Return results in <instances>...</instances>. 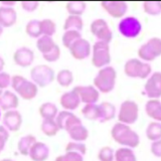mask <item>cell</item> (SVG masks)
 <instances>
[{
	"instance_id": "obj_1",
	"label": "cell",
	"mask_w": 161,
	"mask_h": 161,
	"mask_svg": "<svg viewBox=\"0 0 161 161\" xmlns=\"http://www.w3.org/2000/svg\"><path fill=\"white\" fill-rule=\"evenodd\" d=\"M111 136L118 144L127 146L129 148L137 147L140 143L139 135L132 130L128 125L122 123H116L112 130H111Z\"/></svg>"
},
{
	"instance_id": "obj_2",
	"label": "cell",
	"mask_w": 161,
	"mask_h": 161,
	"mask_svg": "<svg viewBox=\"0 0 161 161\" xmlns=\"http://www.w3.org/2000/svg\"><path fill=\"white\" fill-rule=\"evenodd\" d=\"M116 78H117V73L113 67H104L100 69L98 75L94 79V87L97 89L98 92L107 94L112 92L115 88Z\"/></svg>"
},
{
	"instance_id": "obj_3",
	"label": "cell",
	"mask_w": 161,
	"mask_h": 161,
	"mask_svg": "<svg viewBox=\"0 0 161 161\" xmlns=\"http://www.w3.org/2000/svg\"><path fill=\"white\" fill-rule=\"evenodd\" d=\"M11 87L16 94L23 100L30 101L36 97L38 87L33 82H30L22 75H15L11 78Z\"/></svg>"
},
{
	"instance_id": "obj_4",
	"label": "cell",
	"mask_w": 161,
	"mask_h": 161,
	"mask_svg": "<svg viewBox=\"0 0 161 161\" xmlns=\"http://www.w3.org/2000/svg\"><path fill=\"white\" fill-rule=\"evenodd\" d=\"M30 77L33 83L40 88H44L54 80V70L47 64L35 65L30 70Z\"/></svg>"
},
{
	"instance_id": "obj_5",
	"label": "cell",
	"mask_w": 161,
	"mask_h": 161,
	"mask_svg": "<svg viewBox=\"0 0 161 161\" xmlns=\"http://www.w3.org/2000/svg\"><path fill=\"white\" fill-rule=\"evenodd\" d=\"M124 73L129 78L146 79L151 74V67L138 58H130L124 65Z\"/></svg>"
},
{
	"instance_id": "obj_6",
	"label": "cell",
	"mask_w": 161,
	"mask_h": 161,
	"mask_svg": "<svg viewBox=\"0 0 161 161\" xmlns=\"http://www.w3.org/2000/svg\"><path fill=\"white\" fill-rule=\"evenodd\" d=\"M92 64L95 68L102 69L104 67H107V64L111 63L109 43L105 42H95L92 47Z\"/></svg>"
},
{
	"instance_id": "obj_7",
	"label": "cell",
	"mask_w": 161,
	"mask_h": 161,
	"mask_svg": "<svg viewBox=\"0 0 161 161\" xmlns=\"http://www.w3.org/2000/svg\"><path fill=\"white\" fill-rule=\"evenodd\" d=\"M139 107L138 104L132 100H126L121 104V107L118 113L119 123L125 125L134 124L138 119Z\"/></svg>"
},
{
	"instance_id": "obj_8",
	"label": "cell",
	"mask_w": 161,
	"mask_h": 161,
	"mask_svg": "<svg viewBox=\"0 0 161 161\" xmlns=\"http://www.w3.org/2000/svg\"><path fill=\"white\" fill-rule=\"evenodd\" d=\"M138 57L145 62H152L161 54V40L159 37H152L139 47Z\"/></svg>"
},
{
	"instance_id": "obj_9",
	"label": "cell",
	"mask_w": 161,
	"mask_h": 161,
	"mask_svg": "<svg viewBox=\"0 0 161 161\" xmlns=\"http://www.w3.org/2000/svg\"><path fill=\"white\" fill-rule=\"evenodd\" d=\"M118 29L120 33L124 35L125 37L133 38L140 33L141 29H142V25H141L137 18L133 16H128L121 20Z\"/></svg>"
},
{
	"instance_id": "obj_10",
	"label": "cell",
	"mask_w": 161,
	"mask_h": 161,
	"mask_svg": "<svg viewBox=\"0 0 161 161\" xmlns=\"http://www.w3.org/2000/svg\"><path fill=\"white\" fill-rule=\"evenodd\" d=\"M90 29L94 36L99 39V42H105L107 43H110L111 40L113 39V33L109 28L108 23L102 18L95 19L91 23Z\"/></svg>"
},
{
	"instance_id": "obj_11",
	"label": "cell",
	"mask_w": 161,
	"mask_h": 161,
	"mask_svg": "<svg viewBox=\"0 0 161 161\" xmlns=\"http://www.w3.org/2000/svg\"><path fill=\"white\" fill-rule=\"evenodd\" d=\"M80 99V102L88 104H95L99 100V92L94 86H77L73 89Z\"/></svg>"
},
{
	"instance_id": "obj_12",
	"label": "cell",
	"mask_w": 161,
	"mask_h": 161,
	"mask_svg": "<svg viewBox=\"0 0 161 161\" xmlns=\"http://www.w3.org/2000/svg\"><path fill=\"white\" fill-rule=\"evenodd\" d=\"M70 55L78 60H83L85 58H87L89 55L91 54V44L89 43L88 40H86L85 38H79L78 40L70 45L69 47Z\"/></svg>"
},
{
	"instance_id": "obj_13",
	"label": "cell",
	"mask_w": 161,
	"mask_h": 161,
	"mask_svg": "<svg viewBox=\"0 0 161 161\" xmlns=\"http://www.w3.org/2000/svg\"><path fill=\"white\" fill-rule=\"evenodd\" d=\"M161 75L159 72H155L148 78L144 85L145 93L149 99H159L161 95L160 89Z\"/></svg>"
},
{
	"instance_id": "obj_14",
	"label": "cell",
	"mask_w": 161,
	"mask_h": 161,
	"mask_svg": "<svg viewBox=\"0 0 161 161\" xmlns=\"http://www.w3.org/2000/svg\"><path fill=\"white\" fill-rule=\"evenodd\" d=\"M100 4L105 11L114 18L123 17L128 8L125 1H102Z\"/></svg>"
},
{
	"instance_id": "obj_15",
	"label": "cell",
	"mask_w": 161,
	"mask_h": 161,
	"mask_svg": "<svg viewBox=\"0 0 161 161\" xmlns=\"http://www.w3.org/2000/svg\"><path fill=\"white\" fill-rule=\"evenodd\" d=\"M55 123L58 126L59 130L63 129V130H65L68 132V131L73 127L75 125H78V124H82L80 122V120L79 117H77L75 114L70 113L69 111H62V112L58 113L57 117H55Z\"/></svg>"
},
{
	"instance_id": "obj_16",
	"label": "cell",
	"mask_w": 161,
	"mask_h": 161,
	"mask_svg": "<svg viewBox=\"0 0 161 161\" xmlns=\"http://www.w3.org/2000/svg\"><path fill=\"white\" fill-rule=\"evenodd\" d=\"M34 53L28 47H20L13 53V60L19 67L26 68L33 63Z\"/></svg>"
},
{
	"instance_id": "obj_17",
	"label": "cell",
	"mask_w": 161,
	"mask_h": 161,
	"mask_svg": "<svg viewBox=\"0 0 161 161\" xmlns=\"http://www.w3.org/2000/svg\"><path fill=\"white\" fill-rule=\"evenodd\" d=\"M3 123L9 131L15 132L20 129L22 124V116L16 110L6 111L3 115Z\"/></svg>"
},
{
	"instance_id": "obj_18",
	"label": "cell",
	"mask_w": 161,
	"mask_h": 161,
	"mask_svg": "<svg viewBox=\"0 0 161 161\" xmlns=\"http://www.w3.org/2000/svg\"><path fill=\"white\" fill-rule=\"evenodd\" d=\"M49 149L42 142H35L29 149L28 155L32 161H45L48 157Z\"/></svg>"
},
{
	"instance_id": "obj_19",
	"label": "cell",
	"mask_w": 161,
	"mask_h": 161,
	"mask_svg": "<svg viewBox=\"0 0 161 161\" xmlns=\"http://www.w3.org/2000/svg\"><path fill=\"white\" fill-rule=\"evenodd\" d=\"M18 97L10 91H5L0 96V109H2L5 112L16 109L18 107Z\"/></svg>"
},
{
	"instance_id": "obj_20",
	"label": "cell",
	"mask_w": 161,
	"mask_h": 161,
	"mask_svg": "<svg viewBox=\"0 0 161 161\" xmlns=\"http://www.w3.org/2000/svg\"><path fill=\"white\" fill-rule=\"evenodd\" d=\"M17 20V13L11 7H0V26L11 27Z\"/></svg>"
},
{
	"instance_id": "obj_21",
	"label": "cell",
	"mask_w": 161,
	"mask_h": 161,
	"mask_svg": "<svg viewBox=\"0 0 161 161\" xmlns=\"http://www.w3.org/2000/svg\"><path fill=\"white\" fill-rule=\"evenodd\" d=\"M59 103L65 111H73L79 107L80 102L77 94L74 91H70V92H67L62 95Z\"/></svg>"
},
{
	"instance_id": "obj_22",
	"label": "cell",
	"mask_w": 161,
	"mask_h": 161,
	"mask_svg": "<svg viewBox=\"0 0 161 161\" xmlns=\"http://www.w3.org/2000/svg\"><path fill=\"white\" fill-rule=\"evenodd\" d=\"M159 99H150L145 105V111L151 119L155 120V122L161 121V110H160Z\"/></svg>"
},
{
	"instance_id": "obj_23",
	"label": "cell",
	"mask_w": 161,
	"mask_h": 161,
	"mask_svg": "<svg viewBox=\"0 0 161 161\" xmlns=\"http://www.w3.org/2000/svg\"><path fill=\"white\" fill-rule=\"evenodd\" d=\"M68 133L69 135V137L73 140L77 141V142H82V141L87 140L89 137V131L83 124H78L73 126L68 131Z\"/></svg>"
},
{
	"instance_id": "obj_24",
	"label": "cell",
	"mask_w": 161,
	"mask_h": 161,
	"mask_svg": "<svg viewBox=\"0 0 161 161\" xmlns=\"http://www.w3.org/2000/svg\"><path fill=\"white\" fill-rule=\"evenodd\" d=\"M99 110L101 122H107L115 117L116 107L109 102H103L101 105H99Z\"/></svg>"
},
{
	"instance_id": "obj_25",
	"label": "cell",
	"mask_w": 161,
	"mask_h": 161,
	"mask_svg": "<svg viewBox=\"0 0 161 161\" xmlns=\"http://www.w3.org/2000/svg\"><path fill=\"white\" fill-rule=\"evenodd\" d=\"M39 115L43 120H54L58 115V108L53 103H43L38 109Z\"/></svg>"
},
{
	"instance_id": "obj_26",
	"label": "cell",
	"mask_w": 161,
	"mask_h": 161,
	"mask_svg": "<svg viewBox=\"0 0 161 161\" xmlns=\"http://www.w3.org/2000/svg\"><path fill=\"white\" fill-rule=\"evenodd\" d=\"M63 27L64 29V31H67V30H77V31H80L84 27V21L80 16L69 15L64 20Z\"/></svg>"
},
{
	"instance_id": "obj_27",
	"label": "cell",
	"mask_w": 161,
	"mask_h": 161,
	"mask_svg": "<svg viewBox=\"0 0 161 161\" xmlns=\"http://www.w3.org/2000/svg\"><path fill=\"white\" fill-rule=\"evenodd\" d=\"M35 142H36V138H35L33 135L29 134L22 137L18 141V144H17V149L19 151V153L24 156L28 155L30 147H31Z\"/></svg>"
},
{
	"instance_id": "obj_28",
	"label": "cell",
	"mask_w": 161,
	"mask_h": 161,
	"mask_svg": "<svg viewBox=\"0 0 161 161\" xmlns=\"http://www.w3.org/2000/svg\"><path fill=\"white\" fill-rule=\"evenodd\" d=\"M57 44L54 42V40L53 39V37L50 36H47V35H42V36L38 37L37 42H36V47L42 54L47 53L48 52H50L54 45Z\"/></svg>"
},
{
	"instance_id": "obj_29",
	"label": "cell",
	"mask_w": 161,
	"mask_h": 161,
	"mask_svg": "<svg viewBox=\"0 0 161 161\" xmlns=\"http://www.w3.org/2000/svg\"><path fill=\"white\" fill-rule=\"evenodd\" d=\"M86 2L85 1H69L65 5L67 11L69 15H75L80 16L86 10Z\"/></svg>"
},
{
	"instance_id": "obj_30",
	"label": "cell",
	"mask_w": 161,
	"mask_h": 161,
	"mask_svg": "<svg viewBox=\"0 0 161 161\" xmlns=\"http://www.w3.org/2000/svg\"><path fill=\"white\" fill-rule=\"evenodd\" d=\"M146 136L147 138L154 142L158 141L161 138V124L160 122H151L149 123L147 129H146Z\"/></svg>"
},
{
	"instance_id": "obj_31",
	"label": "cell",
	"mask_w": 161,
	"mask_h": 161,
	"mask_svg": "<svg viewBox=\"0 0 161 161\" xmlns=\"http://www.w3.org/2000/svg\"><path fill=\"white\" fill-rule=\"evenodd\" d=\"M116 161H137L134 152L130 148H119L114 154Z\"/></svg>"
},
{
	"instance_id": "obj_32",
	"label": "cell",
	"mask_w": 161,
	"mask_h": 161,
	"mask_svg": "<svg viewBox=\"0 0 161 161\" xmlns=\"http://www.w3.org/2000/svg\"><path fill=\"white\" fill-rule=\"evenodd\" d=\"M40 129L48 137H53L55 136L59 131L58 126L57 125L54 120H43L42 125H40Z\"/></svg>"
},
{
	"instance_id": "obj_33",
	"label": "cell",
	"mask_w": 161,
	"mask_h": 161,
	"mask_svg": "<svg viewBox=\"0 0 161 161\" xmlns=\"http://www.w3.org/2000/svg\"><path fill=\"white\" fill-rule=\"evenodd\" d=\"M74 80V75L73 73L69 69H60L57 75V82L58 85H60L62 87L68 88Z\"/></svg>"
},
{
	"instance_id": "obj_34",
	"label": "cell",
	"mask_w": 161,
	"mask_h": 161,
	"mask_svg": "<svg viewBox=\"0 0 161 161\" xmlns=\"http://www.w3.org/2000/svg\"><path fill=\"white\" fill-rule=\"evenodd\" d=\"M82 114L85 118L91 121H95L100 119V110L99 106L95 104H88L82 109Z\"/></svg>"
},
{
	"instance_id": "obj_35",
	"label": "cell",
	"mask_w": 161,
	"mask_h": 161,
	"mask_svg": "<svg viewBox=\"0 0 161 161\" xmlns=\"http://www.w3.org/2000/svg\"><path fill=\"white\" fill-rule=\"evenodd\" d=\"M39 26H40V32H42V34L50 37L53 36L55 30H57V26H55L53 20L47 18L42 19V21H39Z\"/></svg>"
},
{
	"instance_id": "obj_36",
	"label": "cell",
	"mask_w": 161,
	"mask_h": 161,
	"mask_svg": "<svg viewBox=\"0 0 161 161\" xmlns=\"http://www.w3.org/2000/svg\"><path fill=\"white\" fill-rule=\"evenodd\" d=\"M25 32L28 36L32 38H38L42 35L40 32V26H39V20L32 19L27 22L26 26H25Z\"/></svg>"
},
{
	"instance_id": "obj_37",
	"label": "cell",
	"mask_w": 161,
	"mask_h": 161,
	"mask_svg": "<svg viewBox=\"0 0 161 161\" xmlns=\"http://www.w3.org/2000/svg\"><path fill=\"white\" fill-rule=\"evenodd\" d=\"M80 37L82 36H80V31H77V30H67V31H64V33L63 34L62 42H63L64 47L69 48L75 40H78Z\"/></svg>"
},
{
	"instance_id": "obj_38",
	"label": "cell",
	"mask_w": 161,
	"mask_h": 161,
	"mask_svg": "<svg viewBox=\"0 0 161 161\" xmlns=\"http://www.w3.org/2000/svg\"><path fill=\"white\" fill-rule=\"evenodd\" d=\"M143 10L149 15H158L161 12L160 1H145L143 3Z\"/></svg>"
},
{
	"instance_id": "obj_39",
	"label": "cell",
	"mask_w": 161,
	"mask_h": 161,
	"mask_svg": "<svg viewBox=\"0 0 161 161\" xmlns=\"http://www.w3.org/2000/svg\"><path fill=\"white\" fill-rule=\"evenodd\" d=\"M98 159L100 161H113L114 160V151L109 146H105L100 149L98 153Z\"/></svg>"
},
{
	"instance_id": "obj_40",
	"label": "cell",
	"mask_w": 161,
	"mask_h": 161,
	"mask_svg": "<svg viewBox=\"0 0 161 161\" xmlns=\"http://www.w3.org/2000/svg\"><path fill=\"white\" fill-rule=\"evenodd\" d=\"M54 161H84L83 156L78 152H65V154L60 155L58 157L55 158Z\"/></svg>"
},
{
	"instance_id": "obj_41",
	"label": "cell",
	"mask_w": 161,
	"mask_h": 161,
	"mask_svg": "<svg viewBox=\"0 0 161 161\" xmlns=\"http://www.w3.org/2000/svg\"><path fill=\"white\" fill-rule=\"evenodd\" d=\"M69 151H73V152H78L80 155L85 154L87 152V147L86 145L83 143H78V142H69L68 145L65 146V152H69Z\"/></svg>"
},
{
	"instance_id": "obj_42",
	"label": "cell",
	"mask_w": 161,
	"mask_h": 161,
	"mask_svg": "<svg viewBox=\"0 0 161 161\" xmlns=\"http://www.w3.org/2000/svg\"><path fill=\"white\" fill-rule=\"evenodd\" d=\"M42 57L48 63L57 62V60L60 57V49H59V47H58V44H55L54 47L52 50H50V52H48L47 53H45V54H42Z\"/></svg>"
},
{
	"instance_id": "obj_43",
	"label": "cell",
	"mask_w": 161,
	"mask_h": 161,
	"mask_svg": "<svg viewBox=\"0 0 161 161\" xmlns=\"http://www.w3.org/2000/svg\"><path fill=\"white\" fill-rule=\"evenodd\" d=\"M10 82H11V77L7 73L4 72L0 73V89L3 91L4 89L8 88Z\"/></svg>"
},
{
	"instance_id": "obj_44",
	"label": "cell",
	"mask_w": 161,
	"mask_h": 161,
	"mask_svg": "<svg viewBox=\"0 0 161 161\" xmlns=\"http://www.w3.org/2000/svg\"><path fill=\"white\" fill-rule=\"evenodd\" d=\"M9 138V133L7 129L4 126L0 125V148L3 150L5 143L7 142V140Z\"/></svg>"
},
{
	"instance_id": "obj_45",
	"label": "cell",
	"mask_w": 161,
	"mask_h": 161,
	"mask_svg": "<svg viewBox=\"0 0 161 161\" xmlns=\"http://www.w3.org/2000/svg\"><path fill=\"white\" fill-rule=\"evenodd\" d=\"M38 2L37 1H22L21 2V7L25 11L28 12H32L38 6Z\"/></svg>"
},
{
	"instance_id": "obj_46",
	"label": "cell",
	"mask_w": 161,
	"mask_h": 161,
	"mask_svg": "<svg viewBox=\"0 0 161 161\" xmlns=\"http://www.w3.org/2000/svg\"><path fill=\"white\" fill-rule=\"evenodd\" d=\"M151 152L153 155H155L156 157H160L161 156V141H154L151 145Z\"/></svg>"
},
{
	"instance_id": "obj_47",
	"label": "cell",
	"mask_w": 161,
	"mask_h": 161,
	"mask_svg": "<svg viewBox=\"0 0 161 161\" xmlns=\"http://www.w3.org/2000/svg\"><path fill=\"white\" fill-rule=\"evenodd\" d=\"M4 64H5L4 59L1 57H0V73H1L2 70H3V69H4Z\"/></svg>"
},
{
	"instance_id": "obj_48",
	"label": "cell",
	"mask_w": 161,
	"mask_h": 161,
	"mask_svg": "<svg viewBox=\"0 0 161 161\" xmlns=\"http://www.w3.org/2000/svg\"><path fill=\"white\" fill-rule=\"evenodd\" d=\"M2 32H3V28H2L1 26H0V35L2 34Z\"/></svg>"
},
{
	"instance_id": "obj_49",
	"label": "cell",
	"mask_w": 161,
	"mask_h": 161,
	"mask_svg": "<svg viewBox=\"0 0 161 161\" xmlns=\"http://www.w3.org/2000/svg\"><path fill=\"white\" fill-rule=\"evenodd\" d=\"M1 161H13V160H11V159H3Z\"/></svg>"
},
{
	"instance_id": "obj_50",
	"label": "cell",
	"mask_w": 161,
	"mask_h": 161,
	"mask_svg": "<svg viewBox=\"0 0 161 161\" xmlns=\"http://www.w3.org/2000/svg\"><path fill=\"white\" fill-rule=\"evenodd\" d=\"M2 93H3V91H2L1 89H0V96H1V95H2Z\"/></svg>"
},
{
	"instance_id": "obj_51",
	"label": "cell",
	"mask_w": 161,
	"mask_h": 161,
	"mask_svg": "<svg viewBox=\"0 0 161 161\" xmlns=\"http://www.w3.org/2000/svg\"><path fill=\"white\" fill-rule=\"evenodd\" d=\"M1 151H2V149H1V148H0V152H1Z\"/></svg>"
},
{
	"instance_id": "obj_52",
	"label": "cell",
	"mask_w": 161,
	"mask_h": 161,
	"mask_svg": "<svg viewBox=\"0 0 161 161\" xmlns=\"http://www.w3.org/2000/svg\"><path fill=\"white\" fill-rule=\"evenodd\" d=\"M0 116H1V113H0Z\"/></svg>"
}]
</instances>
